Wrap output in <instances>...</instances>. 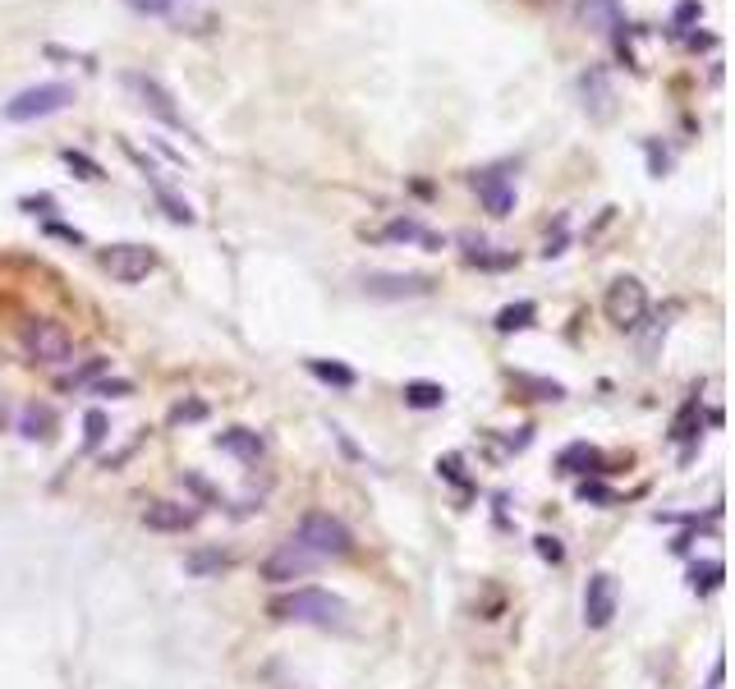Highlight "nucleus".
<instances>
[{"label":"nucleus","instance_id":"f257e3e1","mask_svg":"<svg viewBox=\"0 0 735 689\" xmlns=\"http://www.w3.org/2000/svg\"><path fill=\"white\" fill-rule=\"evenodd\" d=\"M267 616L281 625H313V630H345L350 625V607L345 598L326 589H295L267 602Z\"/></svg>","mask_w":735,"mask_h":689},{"label":"nucleus","instance_id":"f03ea898","mask_svg":"<svg viewBox=\"0 0 735 689\" xmlns=\"http://www.w3.org/2000/svg\"><path fill=\"white\" fill-rule=\"evenodd\" d=\"M74 107V88L70 83H37V88H24L18 97L5 101V115L10 124H33V120H47V115H60Z\"/></svg>","mask_w":735,"mask_h":689},{"label":"nucleus","instance_id":"7ed1b4c3","mask_svg":"<svg viewBox=\"0 0 735 689\" xmlns=\"http://www.w3.org/2000/svg\"><path fill=\"white\" fill-rule=\"evenodd\" d=\"M295 538H299L313 556H322V561H340V556L354 552V533L345 529L336 515H326V510H309V515H303L299 529H295Z\"/></svg>","mask_w":735,"mask_h":689},{"label":"nucleus","instance_id":"20e7f679","mask_svg":"<svg viewBox=\"0 0 735 689\" xmlns=\"http://www.w3.org/2000/svg\"><path fill=\"white\" fill-rule=\"evenodd\" d=\"M18 345L33 364H70L74 359V336L51 318H33L18 327Z\"/></svg>","mask_w":735,"mask_h":689},{"label":"nucleus","instance_id":"39448f33","mask_svg":"<svg viewBox=\"0 0 735 689\" xmlns=\"http://www.w3.org/2000/svg\"><path fill=\"white\" fill-rule=\"evenodd\" d=\"M602 312H607V322L611 327H621V331H639L644 318H648V290L639 276H616L607 285V295H602Z\"/></svg>","mask_w":735,"mask_h":689},{"label":"nucleus","instance_id":"423d86ee","mask_svg":"<svg viewBox=\"0 0 735 689\" xmlns=\"http://www.w3.org/2000/svg\"><path fill=\"white\" fill-rule=\"evenodd\" d=\"M101 267H107L120 285H138L157 271V254L148 244H111V248H101Z\"/></svg>","mask_w":735,"mask_h":689},{"label":"nucleus","instance_id":"0eeeda50","mask_svg":"<svg viewBox=\"0 0 735 689\" xmlns=\"http://www.w3.org/2000/svg\"><path fill=\"white\" fill-rule=\"evenodd\" d=\"M317 566H322V556H313L299 538H285L281 547H276L267 561H262V579H267V583H290V579L313 575Z\"/></svg>","mask_w":735,"mask_h":689},{"label":"nucleus","instance_id":"6e6552de","mask_svg":"<svg viewBox=\"0 0 735 689\" xmlns=\"http://www.w3.org/2000/svg\"><path fill=\"white\" fill-rule=\"evenodd\" d=\"M363 295L368 299H423L433 295V281L419 276V271H368L363 276Z\"/></svg>","mask_w":735,"mask_h":689},{"label":"nucleus","instance_id":"1a4fd4ad","mask_svg":"<svg viewBox=\"0 0 735 689\" xmlns=\"http://www.w3.org/2000/svg\"><path fill=\"white\" fill-rule=\"evenodd\" d=\"M125 88L138 97V107H142V111H152L161 124H171V130H184V134H189V124H184V115L175 111V97L161 88L152 74H125Z\"/></svg>","mask_w":735,"mask_h":689},{"label":"nucleus","instance_id":"9d476101","mask_svg":"<svg viewBox=\"0 0 735 689\" xmlns=\"http://www.w3.org/2000/svg\"><path fill=\"white\" fill-rule=\"evenodd\" d=\"M474 194H478V202L487 207L493 217H510L515 212V180H510V171L506 165H493V171H474Z\"/></svg>","mask_w":735,"mask_h":689},{"label":"nucleus","instance_id":"9b49d317","mask_svg":"<svg viewBox=\"0 0 735 689\" xmlns=\"http://www.w3.org/2000/svg\"><path fill=\"white\" fill-rule=\"evenodd\" d=\"M575 14H580L584 28H594L598 37H611L616 51L625 56V10L616 5V0H580Z\"/></svg>","mask_w":735,"mask_h":689},{"label":"nucleus","instance_id":"f8f14e48","mask_svg":"<svg viewBox=\"0 0 735 689\" xmlns=\"http://www.w3.org/2000/svg\"><path fill=\"white\" fill-rule=\"evenodd\" d=\"M616 602H621V589L611 575H594L584 589V625L588 630H607L611 616H616Z\"/></svg>","mask_w":735,"mask_h":689},{"label":"nucleus","instance_id":"ddd939ff","mask_svg":"<svg viewBox=\"0 0 735 689\" xmlns=\"http://www.w3.org/2000/svg\"><path fill=\"white\" fill-rule=\"evenodd\" d=\"M580 97H584V111H588V115L607 120V115H611V101H616L607 70H584V74H580Z\"/></svg>","mask_w":735,"mask_h":689},{"label":"nucleus","instance_id":"4468645a","mask_svg":"<svg viewBox=\"0 0 735 689\" xmlns=\"http://www.w3.org/2000/svg\"><path fill=\"white\" fill-rule=\"evenodd\" d=\"M194 510L189 506H179V501H152L148 510H142V525L148 529H157V533H184L194 525Z\"/></svg>","mask_w":735,"mask_h":689},{"label":"nucleus","instance_id":"2eb2a0df","mask_svg":"<svg viewBox=\"0 0 735 689\" xmlns=\"http://www.w3.org/2000/svg\"><path fill=\"white\" fill-rule=\"evenodd\" d=\"M129 157H134V161L142 165V171H148V184H152V189H157V202H161V207H166V217H171L175 225H194V207H189V202H184V198H175V194L166 189V184H161V180H157V171H152V165H148V161H142V157H138L134 148H129Z\"/></svg>","mask_w":735,"mask_h":689},{"label":"nucleus","instance_id":"dca6fc26","mask_svg":"<svg viewBox=\"0 0 735 689\" xmlns=\"http://www.w3.org/2000/svg\"><path fill=\"white\" fill-rule=\"evenodd\" d=\"M216 451H231V455H239V459H249V465H258L262 459V436L258 432H249V428H226L216 436Z\"/></svg>","mask_w":735,"mask_h":689},{"label":"nucleus","instance_id":"f3484780","mask_svg":"<svg viewBox=\"0 0 735 689\" xmlns=\"http://www.w3.org/2000/svg\"><path fill=\"white\" fill-rule=\"evenodd\" d=\"M404 405L410 409H441L446 405V386L441 382H404Z\"/></svg>","mask_w":735,"mask_h":689},{"label":"nucleus","instance_id":"a211bd4d","mask_svg":"<svg viewBox=\"0 0 735 689\" xmlns=\"http://www.w3.org/2000/svg\"><path fill=\"white\" fill-rule=\"evenodd\" d=\"M534 318H538V304H528V299L506 304V308L497 312V331H501V336H510V331H524Z\"/></svg>","mask_w":735,"mask_h":689},{"label":"nucleus","instance_id":"6ab92c4d","mask_svg":"<svg viewBox=\"0 0 735 689\" xmlns=\"http://www.w3.org/2000/svg\"><path fill=\"white\" fill-rule=\"evenodd\" d=\"M309 372L322 382H332V386H354V368H345V364H326V359H309Z\"/></svg>","mask_w":735,"mask_h":689},{"label":"nucleus","instance_id":"aec40b11","mask_svg":"<svg viewBox=\"0 0 735 689\" xmlns=\"http://www.w3.org/2000/svg\"><path fill=\"white\" fill-rule=\"evenodd\" d=\"M722 575H726V566L722 561H703V566H694L689 570V583H694V593H712L722 583Z\"/></svg>","mask_w":735,"mask_h":689},{"label":"nucleus","instance_id":"412c9836","mask_svg":"<svg viewBox=\"0 0 735 689\" xmlns=\"http://www.w3.org/2000/svg\"><path fill=\"white\" fill-rule=\"evenodd\" d=\"M51 409L47 405H28L24 409V436H28V442H37V436H51Z\"/></svg>","mask_w":735,"mask_h":689},{"label":"nucleus","instance_id":"4be33fe9","mask_svg":"<svg viewBox=\"0 0 735 689\" xmlns=\"http://www.w3.org/2000/svg\"><path fill=\"white\" fill-rule=\"evenodd\" d=\"M598 465H602V455H598L594 446H570V451L561 455V469H575V473L598 469Z\"/></svg>","mask_w":735,"mask_h":689},{"label":"nucleus","instance_id":"5701e85b","mask_svg":"<svg viewBox=\"0 0 735 689\" xmlns=\"http://www.w3.org/2000/svg\"><path fill=\"white\" fill-rule=\"evenodd\" d=\"M84 442H88V451H97L101 442H107V414H101V409H88V419H84Z\"/></svg>","mask_w":735,"mask_h":689},{"label":"nucleus","instance_id":"b1692460","mask_svg":"<svg viewBox=\"0 0 735 689\" xmlns=\"http://www.w3.org/2000/svg\"><path fill=\"white\" fill-rule=\"evenodd\" d=\"M60 157H65V165H74V171H78V180H101V175H107V171H101V165H97L92 157H84V152H74V148H65V152H60Z\"/></svg>","mask_w":735,"mask_h":689},{"label":"nucleus","instance_id":"393cba45","mask_svg":"<svg viewBox=\"0 0 735 689\" xmlns=\"http://www.w3.org/2000/svg\"><path fill=\"white\" fill-rule=\"evenodd\" d=\"M694 419H699V401H689V405L676 414V423H671V436H676V442H689V436H694Z\"/></svg>","mask_w":735,"mask_h":689},{"label":"nucleus","instance_id":"a878e982","mask_svg":"<svg viewBox=\"0 0 735 689\" xmlns=\"http://www.w3.org/2000/svg\"><path fill=\"white\" fill-rule=\"evenodd\" d=\"M125 5H129L134 14H148V19H166V14L175 10V0H125Z\"/></svg>","mask_w":735,"mask_h":689},{"label":"nucleus","instance_id":"bb28decb","mask_svg":"<svg viewBox=\"0 0 735 689\" xmlns=\"http://www.w3.org/2000/svg\"><path fill=\"white\" fill-rule=\"evenodd\" d=\"M382 235H386V239H427L419 221H391V225L382 230ZM427 244H433V239H427Z\"/></svg>","mask_w":735,"mask_h":689},{"label":"nucleus","instance_id":"cd10ccee","mask_svg":"<svg viewBox=\"0 0 735 689\" xmlns=\"http://www.w3.org/2000/svg\"><path fill=\"white\" fill-rule=\"evenodd\" d=\"M101 368H107V359H88V368H78L74 372V378H65V382H60V386H84V382H92L97 378V372Z\"/></svg>","mask_w":735,"mask_h":689},{"label":"nucleus","instance_id":"c85d7f7f","mask_svg":"<svg viewBox=\"0 0 735 689\" xmlns=\"http://www.w3.org/2000/svg\"><path fill=\"white\" fill-rule=\"evenodd\" d=\"M703 14V5L699 0H685V5H676V24H694V19Z\"/></svg>","mask_w":735,"mask_h":689},{"label":"nucleus","instance_id":"c756f323","mask_svg":"<svg viewBox=\"0 0 735 689\" xmlns=\"http://www.w3.org/2000/svg\"><path fill=\"white\" fill-rule=\"evenodd\" d=\"M202 414H208L202 405H179V409L171 414V419H175V423H184V419H202Z\"/></svg>","mask_w":735,"mask_h":689},{"label":"nucleus","instance_id":"7c9ffc66","mask_svg":"<svg viewBox=\"0 0 735 689\" xmlns=\"http://www.w3.org/2000/svg\"><path fill=\"white\" fill-rule=\"evenodd\" d=\"M648 161H652V175H662L667 165H671V157H667V152H658V148H652V143H648Z\"/></svg>","mask_w":735,"mask_h":689},{"label":"nucleus","instance_id":"2f4dec72","mask_svg":"<svg viewBox=\"0 0 735 689\" xmlns=\"http://www.w3.org/2000/svg\"><path fill=\"white\" fill-rule=\"evenodd\" d=\"M538 552H543L547 561H561V542H557V538H538Z\"/></svg>","mask_w":735,"mask_h":689},{"label":"nucleus","instance_id":"473e14b6","mask_svg":"<svg viewBox=\"0 0 735 689\" xmlns=\"http://www.w3.org/2000/svg\"><path fill=\"white\" fill-rule=\"evenodd\" d=\"M580 496H594V501H611V492H607V488H598V483H584V488H580Z\"/></svg>","mask_w":735,"mask_h":689},{"label":"nucleus","instance_id":"72a5a7b5","mask_svg":"<svg viewBox=\"0 0 735 689\" xmlns=\"http://www.w3.org/2000/svg\"><path fill=\"white\" fill-rule=\"evenodd\" d=\"M47 207H51V198H24V212H47Z\"/></svg>","mask_w":735,"mask_h":689},{"label":"nucleus","instance_id":"f704fd0d","mask_svg":"<svg viewBox=\"0 0 735 689\" xmlns=\"http://www.w3.org/2000/svg\"><path fill=\"white\" fill-rule=\"evenodd\" d=\"M97 391H101V395H125V391H129V382H101Z\"/></svg>","mask_w":735,"mask_h":689}]
</instances>
